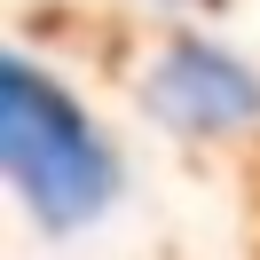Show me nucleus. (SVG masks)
Masks as SVG:
<instances>
[{"label": "nucleus", "mask_w": 260, "mask_h": 260, "mask_svg": "<svg viewBox=\"0 0 260 260\" xmlns=\"http://www.w3.org/2000/svg\"><path fill=\"white\" fill-rule=\"evenodd\" d=\"M150 111L166 118V126H189V134H229L244 126V118L260 111V79L244 63H229V55L213 48H174L158 63V79H150Z\"/></svg>", "instance_id": "nucleus-2"}, {"label": "nucleus", "mask_w": 260, "mask_h": 260, "mask_svg": "<svg viewBox=\"0 0 260 260\" xmlns=\"http://www.w3.org/2000/svg\"><path fill=\"white\" fill-rule=\"evenodd\" d=\"M0 158H8V181L24 189V205L40 213V229H55V237L87 229L118 197L111 150L71 111V95H55L32 63H8V79H0Z\"/></svg>", "instance_id": "nucleus-1"}]
</instances>
